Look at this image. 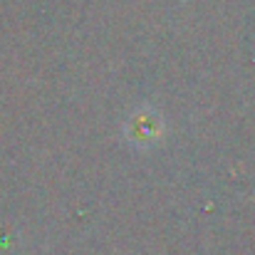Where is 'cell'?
<instances>
[{"label":"cell","instance_id":"cell-1","mask_svg":"<svg viewBox=\"0 0 255 255\" xmlns=\"http://www.w3.org/2000/svg\"><path fill=\"white\" fill-rule=\"evenodd\" d=\"M154 129H159V124H151V114H139V117H134V122L129 127V134L136 141L146 144V141L154 139Z\"/></svg>","mask_w":255,"mask_h":255}]
</instances>
